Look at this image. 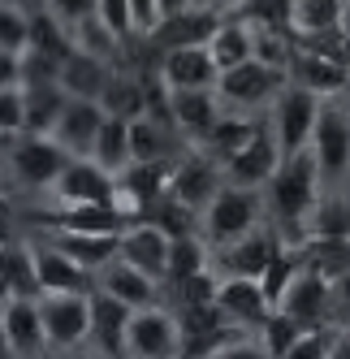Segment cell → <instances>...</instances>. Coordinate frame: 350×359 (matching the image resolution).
<instances>
[{
	"label": "cell",
	"instance_id": "obj_29",
	"mask_svg": "<svg viewBox=\"0 0 350 359\" xmlns=\"http://www.w3.org/2000/svg\"><path fill=\"white\" fill-rule=\"evenodd\" d=\"M260 126H264V117H251V113H230V109H225V117L212 126V135L199 143V147H204L208 156H216V161L225 165V161L234 156V151H242L246 143L260 135Z\"/></svg>",
	"mask_w": 350,
	"mask_h": 359
},
{
	"label": "cell",
	"instance_id": "obj_51",
	"mask_svg": "<svg viewBox=\"0 0 350 359\" xmlns=\"http://www.w3.org/2000/svg\"><path fill=\"white\" fill-rule=\"evenodd\" d=\"M190 5H199V9H220V13H225L234 0H190Z\"/></svg>",
	"mask_w": 350,
	"mask_h": 359
},
{
	"label": "cell",
	"instance_id": "obj_28",
	"mask_svg": "<svg viewBox=\"0 0 350 359\" xmlns=\"http://www.w3.org/2000/svg\"><path fill=\"white\" fill-rule=\"evenodd\" d=\"M99 104H104V113L126 117V121L143 117L147 104H152V95H147V74L134 69V65H117L108 87H104V95H99Z\"/></svg>",
	"mask_w": 350,
	"mask_h": 359
},
{
	"label": "cell",
	"instance_id": "obj_53",
	"mask_svg": "<svg viewBox=\"0 0 350 359\" xmlns=\"http://www.w3.org/2000/svg\"><path fill=\"white\" fill-rule=\"evenodd\" d=\"M342 35H346V43H350V5H346V13H342Z\"/></svg>",
	"mask_w": 350,
	"mask_h": 359
},
{
	"label": "cell",
	"instance_id": "obj_27",
	"mask_svg": "<svg viewBox=\"0 0 350 359\" xmlns=\"http://www.w3.org/2000/svg\"><path fill=\"white\" fill-rule=\"evenodd\" d=\"M113 69H117L113 61L91 57V53H83V48H69L65 61H61V87H65V95L99 100L104 87H108V79H113Z\"/></svg>",
	"mask_w": 350,
	"mask_h": 359
},
{
	"label": "cell",
	"instance_id": "obj_44",
	"mask_svg": "<svg viewBox=\"0 0 350 359\" xmlns=\"http://www.w3.org/2000/svg\"><path fill=\"white\" fill-rule=\"evenodd\" d=\"M43 9L52 13L61 27L74 35V31L83 27V22H91V18L99 13V0H43Z\"/></svg>",
	"mask_w": 350,
	"mask_h": 359
},
{
	"label": "cell",
	"instance_id": "obj_54",
	"mask_svg": "<svg viewBox=\"0 0 350 359\" xmlns=\"http://www.w3.org/2000/svg\"><path fill=\"white\" fill-rule=\"evenodd\" d=\"M346 104H350V91H346Z\"/></svg>",
	"mask_w": 350,
	"mask_h": 359
},
{
	"label": "cell",
	"instance_id": "obj_32",
	"mask_svg": "<svg viewBox=\"0 0 350 359\" xmlns=\"http://www.w3.org/2000/svg\"><path fill=\"white\" fill-rule=\"evenodd\" d=\"M65 87L61 79H39V83H27V130H39V135H52V126L65 109Z\"/></svg>",
	"mask_w": 350,
	"mask_h": 359
},
{
	"label": "cell",
	"instance_id": "obj_24",
	"mask_svg": "<svg viewBox=\"0 0 350 359\" xmlns=\"http://www.w3.org/2000/svg\"><path fill=\"white\" fill-rule=\"evenodd\" d=\"M216 303L225 307V316H230L234 325L251 329V333H255V329L268 320V312H272V299H268V290H264L260 277H220Z\"/></svg>",
	"mask_w": 350,
	"mask_h": 359
},
{
	"label": "cell",
	"instance_id": "obj_15",
	"mask_svg": "<svg viewBox=\"0 0 350 359\" xmlns=\"http://www.w3.org/2000/svg\"><path fill=\"white\" fill-rule=\"evenodd\" d=\"M277 307H281V312H290V316H298V320H307L312 329L333 325V281L307 260L303 273H298L290 286H286V294L277 299Z\"/></svg>",
	"mask_w": 350,
	"mask_h": 359
},
{
	"label": "cell",
	"instance_id": "obj_39",
	"mask_svg": "<svg viewBox=\"0 0 350 359\" xmlns=\"http://www.w3.org/2000/svg\"><path fill=\"white\" fill-rule=\"evenodd\" d=\"M225 13H238L255 27H277V31H294V0H234Z\"/></svg>",
	"mask_w": 350,
	"mask_h": 359
},
{
	"label": "cell",
	"instance_id": "obj_12",
	"mask_svg": "<svg viewBox=\"0 0 350 359\" xmlns=\"http://www.w3.org/2000/svg\"><path fill=\"white\" fill-rule=\"evenodd\" d=\"M225 187V165L216 156H208L204 147H186L178 165H173V177H169V195H178L182 203H190V208L204 212L212 195Z\"/></svg>",
	"mask_w": 350,
	"mask_h": 359
},
{
	"label": "cell",
	"instance_id": "obj_41",
	"mask_svg": "<svg viewBox=\"0 0 350 359\" xmlns=\"http://www.w3.org/2000/svg\"><path fill=\"white\" fill-rule=\"evenodd\" d=\"M0 48H9V53H27L31 48V9L0 0Z\"/></svg>",
	"mask_w": 350,
	"mask_h": 359
},
{
	"label": "cell",
	"instance_id": "obj_2",
	"mask_svg": "<svg viewBox=\"0 0 350 359\" xmlns=\"http://www.w3.org/2000/svg\"><path fill=\"white\" fill-rule=\"evenodd\" d=\"M5 195L18 187V195H39L48 203L57 177L65 173V165L74 161L69 151L57 143V135H39V130H22V135H5Z\"/></svg>",
	"mask_w": 350,
	"mask_h": 359
},
{
	"label": "cell",
	"instance_id": "obj_8",
	"mask_svg": "<svg viewBox=\"0 0 350 359\" xmlns=\"http://www.w3.org/2000/svg\"><path fill=\"white\" fill-rule=\"evenodd\" d=\"M0 342H5L9 359H52L39 299L0 294Z\"/></svg>",
	"mask_w": 350,
	"mask_h": 359
},
{
	"label": "cell",
	"instance_id": "obj_23",
	"mask_svg": "<svg viewBox=\"0 0 350 359\" xmlns=\"http://www.w3.org/2000/svg\"><path fill=\"white\" fill-rule=\"evenodd\" d=\"M0 286L5 294H22V299H43L39 286V264H35V243L22 229L13 238V229L5 234V251H0Z\"/></svg>",
	"mask_w": 350,
	"mask_h": 359
},
{
	"label": "cell",
	"instance_id": "obj_13",
	"mask_svg": "<svg viewBox=\"0 0 350 359\" xmlns=\"http://www.w3.org/2000/svg\"><path fill=\"white\" fill-rule=\"evenodd\" d=\"M286 161V151L277 143V135H272V126H268V113H264V126H260V135L246 143L242 151H234L230 161H225V182H238V187H255L264 191L272 182V173L281 169Z\"/></svg>",
	"mask_w": 350,
	"mask_h": 359
},
{
	"label": "cell",
	"instance_id": "obj_18",
	"mask_svg": "<svg viewBox=\"0 0 350 359\" xmlns=\"http://www.w3.org/2000/svg\"><path fill=\"white\" fill-rule=\"evenodd\" d=\"M156 69L169 91H186V87H216L220 83V61L212 57L208 43H190V48H169L156 57Z\"/></svg>",
	"mask_w": 350,
	"mask_h": 359
},
{
	"label": "cell",
	"instance_id": "obj_5",
	"mask_svg": "<svg viewBox=\"0 0 350 359\" xmlns=\"http://www.w3.org/2000/svg\"><path fill=\"white\" fill-rule=\"evenodd\" d=\"M186 329L169 303L139 307L126 325V359H182Z\"/></svg>",
	"mask_w": 350,
	"mask_h": 359
},
{
	"label": "cell",
	"instance_id": "obj_35",
	"mask_svg": "<svg viewBox=\"0 0 350 359\" xmlns=\"http://www.w3.org/2000/svg\"><path fill=\"white\" fill-rule=\"evenodd\" d=\"M346 5H350V0H294V35L307 39V35L337 31Z\"/></svg>",
	"mask_w": 350,
	"mask_h": 359
},
{
	"label": "cell",
	"instance_id": "obj_49",
	"mask_svg": "<svg viewBox=\"0 0 350 359\" xmlns=\"http://www.w3.org/2000/svg\"><path fill=\"white\" fill-rule=\"evenodd\" d=\"M52 359H113V355H104L95 342H87V346H74V351H57Z\"/></svg>",
	"mask_w": 350,
	"mask_h": 359
},
{
	"label": "cell",
	"instance_id": "obj_48",
	"mask_svg": "<svg viewBox=\"0 0 350 359\" xmlns=\"http://www.w3.org/2000/svg\"><path fill=\"white\" fill-rule=\"evenodd\" d=\"M333 325H350V269L333 277Z\"/></svg>",
	"mask_w": 350,
	"mask_h": 359
},
{
	"label": "cell",
	"instance_id": "obj_45",
	"mask_svg": "<svg viewBox=\"0 0 350 359\" xmlns=\"http://www.w3.org/2000/svg\"><path fill=\"white\" fill-rule=\"evenodd\" d=\"M99 18H104V22H108V27H113L121 39H126V43H134V39H139L130 0H99Z\"/></svg>",
	"mask_w": 350,
	"mask_h": 359
},
{
	"label": "cell",
	"instance_id": "obj_42",
	"mask_svg": "<svg viewBox=\"0 0 350 359\" xmlns=\"http://www.w3.org/2000/svg\"><path fill=\"white\" fill-rule=\"evenodd\" d=\"M22 130H27V83H5L0 87V135Z\"/></svg>",
	"mask_w": 350,
	"mask_h": 359
},
{
	"label": "cell",
	"instance_id": "obj_36",
	"mask_svg": "<svg viewBox=\"0 0 350 359\" xmlns=\"http://www.w3.org/2000/svg\"><path fill=\"white\" fill-rule=\"evenodd\" d=\"M147 217H152L169 238H186V234H204L199 229V208H190V203H182L178 195H160L152 208H147Z\"/></svg>",
	"mask_w": 350,
	"mask_h": 359
},
{
	"label": "cell",
	"instance_id": "obj_19",
	"mask_svg": "<svg viewBox=\"0 0 350 359\" xmlns=\"http://www.w3.org/2000/svg\"><path fill=\"white\" fill-rule=\"evenodd\" d=\"M104 121H108V113H104L99 100L69 95L65 109H61V117H57V126H52V135H57V143L69 151V156H91L99 130H104Z\"/></svg>",
	"mask_w": 350,
	"mask_h": 359
},
{
	"label": "cell",
	"instance_id": "obj_47",
	"mask_svg": "<svg viewBox=\"0 0 350 359\" xmlns=\"http://www.w3.org/2000/svg\"><path fill=\"white\" fill-rule=\"evenodd\" d=\"M130 9H134V31H139V39H147V35L160 27V18H164L160 0H130Z\"/></svg>",
	"mask_w": 350,
	"mask_h": 359
},
{
	"label": "cell",
	"instance_id": "obj_34",
	"mask_svg": "<svg viewBox=\"0 0 350 359\" xmlns=\"http://www.w3.org/2000/svg\"><path fill=\"white\" fill-rule=\"evenodd\" d=\"M91 161H99L108 173H121V169L134 161V147H130V121H126V117H113V113H108L104 130H99V139H95Z\"/></svg>",
	"mask_w": 350,
	"mask_h": 359
},
{
	"label": "cell",
	"instance_id": "obj_25",
	"mask_svg": "<svg viewBox=\"0 0 350 359\" xmlns=\"http://www.w3.org/2000/svg\"><path fill=\"white\" fill-rule=\"evenodd\" d=\"M290 83L307 87V91H316L324 100H333V95L350 91V65L324 57V53H312V48H298L294 61H290Z\"/></svg>",
	"mask_w": 350,
	"mask_h": 359
},
{
	"label": "cell",
	"instance_id": "obj_55",
	"mask_svg": "<svg viewBox=\"0 0 350 359\" xmlns=\"http://www.w3.org/2000/svg\"><path fill=\"white\" fill-rule=\"evenodd\" d=\"M5 359H9V355H5Z\"/></svg>",
	"mask_w": 350,
	"mask_h": 359
},
{
	"label": "cell",
	"instance_id": "obj_26",
	"mask_svg": "<svg viewBox=\"0 0 350 359\" xmlns=\"http://www.w3.org/2000/svg\"><path fill=\"white\" fill-rule=\"evenodd\" d=\"M31 234L61 247L65 255H74V260L91 273H99L104 264H113L121 255V234H74V229H31Z\"/></svg>",
	"mask_w": 350,
	"mask_h": 359
},
{
	"label": "cell",
	"instance_id": "obj_11",
	"mask_svg": "<svg viewBox=\"0 0 350 359\" xmlns=\"http://www.w3.org/2000/svg\"><path fill=\"white\" fill-rule=\"evenodd\" d=\"M117 195H121L117 191V173H108L104 165L91 161V156H74L65 165V173L57 177L48 203H117V208H121Z\"/></svg>",
	"mask_w": 350,
	"mask_h": 359
},
{
	"label": "cell",
	"instance_id": "obj_43",
	"mask_svg": "<svg viewBox=\"0 0 350 359\" xmlns=\"http://www.w3.org/2000/svg\"><path fill=\"white\" fill-rule=\"evenodd\" d=\"M337 329H342V325H320V329H307L303 338H298V342H294L281 359H329Z\"/></svg>",
	"mask_w": 350,
	"mask_h": 359
},
{
	"label": "cell",
	"instance_id": "obj_38",
	"mask_svg": "<svg viewBox=\"0 0 350 359\" xmlns=\"http://www.w3.org/2000/svg\"><path fill=\"white\" fill-rule=\"evenodd\" d=\"M220 294V273L216 269H204V273H195L186 281H173V286H164V303L169 307H195V303H212Z\"/></svg>",
	"mask_w": 350,
	"mask_h": 359
},
{
	"label": "cell",
	"instance_id": "obj_6",
	"mask_svg": "<svg viewBox=\"0 0 350 359\" xmlns=\"http://www.w3.org/2000/svg\"><path fill=\"white\" fill-rule=\"evenodd\" d=\"M312 156L324 173V187H350V104H346V95L324 100L316 135H312Z\"/></svg>",
	"mask_w": 350,
	"mask_h": 359
},
{
	"label": "cell",
	"instance_id": "obj_22",
	"mask_svg": "<svg viewBox=\"0 0 350 359\" xmlns=\"http://www.w3.org/2000/svg\"><path fill=\"white\" fill-rule=\"evenodd\" d=\"M31 234V229H27ZM35 243V264H39V286L43 294H65V290H95V273L83 269L74 255H65L61 247H52L48 238L31 234Z\"/></svg>",
	"mask_w": 350,
	"mask_h": 359
},
{
	"label": "cell",
	"instance_id": "obj_10",
	"mask_svg": "<svg viewBox=\"0 0 350 359\" xmlns=\"http://www.w3.org/2000/svg\"><path fill=\"white\" fill-rule=\"evenodd\" d=\"M277 247H281L277 229L264 221V225H255V229H246L242 238L212 247V269H216L220 277H264V269L272 264Z\"/></svg>",
	"mask_w": 350,
	"mask_h": 359
},
{
	"label": "cell",
	"instance_id": "obj_3",
	"mask_svg": "<svg viewBox=\"0 0 350 359\" xmlns=\"http://www.w3.org/2000/svg\"><path fill=\"white\" fill-rule=\"evenodd\" d=\"M264 221H268L264 191L238 187V182H225V187L212 195L208 208L199 212V229H204V238H208L212 247L234 243V238L246 234V229H255V225H264Z\"/></svg>",
	"mask_w": 350,
	"mask_h": 359
},
{
	"label": "cell",
	"instance_id": "obj_37",
	"mask_svg": "<svg viewBox=\"0 0 350 359\" xmlns=\"http://www.w3.org/2000/svg\"><path fill=\"white\" fill-rule=\"evenodd\" d=\"M307 329H312L307 320H298V316L281 312V307H272V312H268V320H264L255 333H260V342L268 346V355H272V359H281V355H286V351H290L298 338H303Z\"/></svg>",
	"mask_w": 350,
	"mask_h": 359
},
{
	"label": "cell",
	"instance_id": "obj_7",
	"mask_svg": "<svg viewBox=\"0 0 350 359\" xmlns=\"http://www.w3.org/2000/svg\"><path fill=\"white\" fill-rule=\"evenodd\" d=\"M320 109H324V95L298 87V83H286L277 91V100H272V109H268V126H272V135H277V143H281L286 156L312 147Z\"/></svg>",
	"mask_w": 350,
	"mask_h": 359
},
{
	"label": "cell",
	"instance_id": "obj_46",
	"mask_svg": "<svg viewBox=\"0 0 350 359\" xmlns=\"http://www.w3.org/2000/svg\"><path fill=\"white\" fill-rule=\"evenodd\" d=\"M208 359H272L268 355V346L260 342V333H242V338H234V342H225L216 355H208Z\"/></svg>",
	"mask_w": 350,
	"mask_h": 359
},
{
	"label": "cell",
	"instance_id": "obj_16",
	"mask_svg": "<svg viewBox=\"0 0 350 359\" xmlns=\"http://www.w3.org/2000/svg\"><path fill=\"white\" fill-rule=\"evenodd\" d=\"M173 165L178 156H164V161H130L126 169L117 173V199L130 217H147V208L169 191V177H173Z\"/></svg>",
	"mask_w": 350,
	"mask_h": 359
},
{
	"label": "cell",
	"instance_id": "obj_1",
	"mask_svg": "<svg viewBox=\"0 0 350 359\" xmlns=\"http://www.w3.org/2000/svg\"><path fill=\"white\" fill-rule=\"evenodd\" d=\"M329 191L324 187V173L307 151H294V156L281 161V169L272 173V182L264 187V203H268V225L277 229L281 243H307V217L320 203V195Z\"/></svg>",
	"mask_w": 350,
	"mask_h": 359
},
{
	"label": "cell",
	"instance_id": "obj_50",
	"mask_svg": "<svg viewBox=\"0 0 350 359\" xmlns=\"http://www.w3.org/2000/svg\"><path fill=\"white\" fill-rule=\"evenodd\" d=\"M329 359H350V325H342V329H337V338H333V351H329Z\"/></svg>",
	"mask_w": 350,
	"mask_h": 359
},
{
	"label": "cell",
	"instance_id": "obj_30",
	"mask_svg": "<svg viewBox=\"0 0 350 359\" xmlns=\"http://www.w3.org/2000/svg\"><path fill=\"white\" fill-rule=\"evenodd\" d=\"M307 238H350V187H329L307 217Z\"/></svg>",
	"mask_w": 350,
	"mask_h": 359
},
{
	"label": "cell",
	"instance_id": "obj_31",
	"mask_svg": "<svg viewBox=\"0 0 350 359\" xmlns=\"http://www.w3.org/2000/svg\"><path fill=\"white\" fill-rule=\"evenodd\" d=\"M212 57L220 61V69H234L242 61H251L255 57V35H251V22L238 18V13H225L220 22V31L212 35Z\"/></svg>",
	"mask_w": 350,
	"mask_h": 359
},
{
	"label": "cell",
	"instance_id": "obj_21",
	"mask_svg": "<svg viewBox=\"0 0 350 359\" xmlns=\"http://www.w3.org/2000/svg\"><path fill=\"white\" fill-rule=\"evenodd\" d=\"M169 251H173V238L152 221V217H134L126 229H121V260H130L134 269L152 273L164 281L169 273Z\"/></svg>",
	"mask_w": 350,
	"mask_h": 359
},
{
	"label": "cell",
	"instance_id": "obj_4",
	"mask_svg": "<svg viewBox=\"0 0 350 359\" xmlns=\"http://www.w3.org/2000/svg\"><path fill=\"white\" fill-rule=\"evenodd\" d=\"M290 83V74L281 69H272L264 61H242L234 69H220V100H225V109L230 113H251V117H264L272 109V100H277V91Z\"/></svg>",
	"mask_w": 350,
	"mask_h": 359
},
{
	"label": "cell",
	"instance_id": "obj_17",
	"mask_svg": "<svg viewBox=\"0 0 350 359\" xmlns=\"http://www.w3.org/2000/svg\"><path fill=\"white\" fill-rule=\"evenodd\" d=\"M169 109H173V121H178V135L199 147L212 126L225 117V100L216 87H186V91H169Z\"/></svg>",
	"mask_w": 350,
	"mask_h": 359
},
{
	"label": "cell",
	"instance_id": "obj_14",
	"mask_svg": "<svg viewBox=\"0 0 350 359\" xmlns=\"http://www.w3.org/2000/svg\"><path fill=\"white\" fill-rule=\"evenodd\" d=\"M225 13L220 9H199V5H186V9H173L160 18V27L147 35L143 43L152 53H169V48H190V43H212V35L220 31Z\"/></svg>",
	"mask_w": 350,
	"mask_h": 359
},
{
	"label": "cell",
	"instance_id": "obj_52",
	"mask_svg": "<svg viewBox=\"0 0 350 359\" xmlns=\"http://www.w3.org/2000/svg\"><path fill=\"white\" fill-rule=\"evenodd\" d=\"M5 5H22V9H39L43 0H5Z\"/></svg>",
	"mask_w": 350,
	"mask_h": 359
},
{
	"label": "cell",
	"instance_id": "obj_33",
	"mask_svg": "<svg viewBox=\"0 0 350 359\" xmlns=\"http://www.w3.org/2000/svg\"><path fill=\"white\" fill-rule=\"evenodd\" d=\"M204 269H212V243H208L204 234H186V238H173L164 286H173V281H186V277L204 273Z\"/></svg>",
	"mask_w": 350,
	"mask_h": 359
},
{
	"label": "cell",
	"instance_id": "obj_40",
	"mask_svg": "<svg viewBox=\"0 0 350 359\" xmlns=\"http://www.w3.org/2000/svg\"><path fill=\"white\" fill-rule=\"evenodd\" d=\"M303 247H307V260L329 281L350 269V238H307Z\"/></svg>",
	"mask_w": 350,
	"mask_h": 359
},
{
	"label": "cell",
	"instance_id": "obj_20",
	"mask_svg": "<svg viewBox=\"0 0 350 359\" xmlns=\"http://www.w3.org/2000/svg\"><path fill=\"white\" fill-rule=\"evenodd\" d=\"M95 290L121 299L126 307H134V312L139 307H152V303H164V281L152 277V273H143V269H134L130 260H121V255L95 273Z\"/></svg>",
	"mask_w": 350,
	"mask_h": 359
},
{
	"label": "cell",
	"instance_id": "obj_9",
	"mask_svg": "<svg viewBox=\"0 0 350 359\" xmlns=\"http://www.w3.org/2000/svg\"><path fill=\"white\" fill-rule=\"evenodd\" d=\"M39 307H43V325H48V342H52V355L91 342V333H95V303H91V290L43 294Z\"/></svg>",
	"mask_w": 350,
	"mask_h": 359
}]
</instances>
